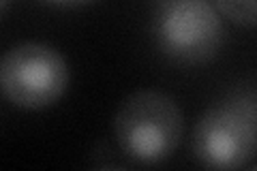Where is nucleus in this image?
I'll use <instances>...</instances> for the list:
<instances>
[{
    "instance_id": "f257e3e1",
    "label": "nucleus",
    "mask_w": 257,
    "mask_h": 171,
    "mask_svg": "<svg viewBox=\"0 0 257 171\" xmlns=\"http://www.w3.org/2000/svg\"><path fill=\"white\" fill-rule=\"evenodd\" d=\"M191 154L208 169H240L257 154V86H238L197 118Z\"/></svg>"
},
{
    "instance_id": "f03ea898",
    "label": "nucleus",
    "mask_w": 257,
    "mask_h": 171,
    "mask_svg": "<svg viewBox=\"0 0 257 171\" xmlns=\"http://www.w3.org/2000/svg\"><path fill=\"white\" fill-rule=\"evenodd\" d=\"M182 137V111L165 92L138 90L128 94L114 116L116 145L131 162H165L180 145Z\"/></svg>"
},
{
    "instance_id": "7ed1b4c3",
    "label": "nucleus",
    "mask_w": 257,
    "mask_h": 171,
    "mask_svg": "<svg viewBox=\"0 0 257 171\" xmlns=\"http://www.w3.org/2000/svg\"><path fill=\"white\" fill-rule=\"evenodd\" d=\"M227 37L212 0H157L152 39L157 50L180 67L210 62Z\"/></svg>"
},
{
    "instance_id": "20e7f679",
    "label": "nucleus",
    "mask_w": 257,
    "mask_h": 171,
    "mask_svg": "<svg viewBox=\"0 0 257 171\" xmlns=\"http://www.w3.org/2000/svg\"><path fill=\"white\" fill-rule=\"evenodd\" d=\"M69 81L67 60L45 43H18L0 62V90L11 105L22 109L50 107L67 92Z\"/></svg>"
},
{
    "instance_id": "39448f33",
    "label": "nucleus",
    "mask_w": 257,
    "mask_h": 171,
    "mask_svg": "<svg viewBox=\"0 0 257 171\" xmlns=\"http://www.w3.org/2000/svg\"><path fill=\"white\" fill-rule=\"evenodd\" d=\"M212 5L223 18L238 26H257V0H212Z\"/></svg>"
},
{
    "instance_id": "423d86ee",
    "label": "nucleus",
    "mask_w": 257,
    "mask_h": 171,
    "mask_svg": "<svg viewBox=\"0 0 257 171\" xmlns=\"http://www.w3.org/2000/svg\"><path fill=\"white\" fill-rule=\"evenodd\" d=\"M39 3L54 5V7H86V5L96 3V0H39Z\"/></svg>"
},
{
    "instance_id": "0eeeda50",
    "label": "nucleus",
    "mask_w": 257,
    "mask_h": 171,
    "mask_svg": "<svg viewBox=\"0 0 257 171\" xmlns=\"http://www.w3.org/2000/svg\"><path fill=\"white\" fill-rule=\"evenodd\" d=\"M9 5H11V0H0V11H3V15H7V11H9Z\"/></svg>"
},
{
    "instance_id": "6e6552de",
    "label": "nucleus",
    "mask_w": 257,
    "mask_h": 171,
    "mask_svg": "<svg viewBox=\"0 0 257 171\" xmlns=\"http://www.w3.org/2000/svg\"><path fill=\"white\" fill-rule=\"evenodd\" d=\"M255 169H257V165H255Z\"/></svg>"
}]
</instances>
